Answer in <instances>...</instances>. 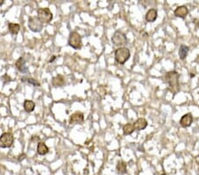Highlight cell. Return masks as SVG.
Returning a JSON list of instances; mask_svg holds the SVG:
<instances>
[{"label":"cell","instance_id":"cell-3","mask_svg":"<svg viewBox=\"0 0 199 175\" xmlns=\"http://www.w3.org/2000/svg\"><path fill=\"white\" fill-rule=\"evenodd\" d=\"M37 18L41 20L42 23H50L51 20H52L53 18V15L51 14V10L49 8H40L38 9V12H37Z\"/></svg>","mask_w":199,"mask_h":175},{"label":"cell","instance_id":"cell-25","mask_svg":"<svg viewBox=\"0 0 199 175\" xmlns=\"http://www.w3.org/2000/svg\"><path fill=\"white\" fill-rule=\"evenodd\" d=\"M162 175H166V173H163V174H162Z\"/></svg>","mask_w":199,"mask_h":175},{"label":"cell","instance_id":"cell-18","mask_svg":"<svg viewBox=\"0 0 199 175\" xmlns=\"http://www.w3.org/2000/svg\"><path fill=\"white\" fill-rule=\"evenodd\" d=\"M35 107H36V104L35 103L31 100H26L24 102V109L27 112H31L35 110Z\"/></svg>","mask_w":199,"mask_h":175},{"label":"cell","instance_id":"cell-12","mask_svg":"<svg viewBox=\"0 0 199 175\" xmlns=\"http://www.w3.org/2000/svg\"><path fill=\"white\" fill-rule=\"evenodd\" d=\"M157 18V12L156 9H150L145 15V19L148 22H154Z\"/></svg>","mask_w":199,"mask_h":175},{"label":"cell","instance_id":"cell-23","mask_svg":"<svg viewBox=\"0 0 199 175\" xmlns=\"http://www.w3.org/2000/svg\"><path fill=\"white\" fill-rule=\"evenodd\" d=\"M55 59H56V56H52L51 58L50 59V61H49V62H50V63H51V62H52V61H54Z\"/></svg>","mask_w":199,"mask_h":175},{"label":"cell","instance_id":"cell-9","mask_svg":"<svg viewBox=\"0 0 199 175\" xmlns=\"http://www.w3.org/2000/svg\"><path fill=\"white\" fill-rule=\"evenodd\" d=\"M193 122V117L190 113H187L182 117L181 120H180V124L182 127H188L191 126Z\"/></svg>","mask_w":199,"mask_h":175},{"label":"cell","instance_id":"cell-5","mask_svg":"<svg viewBox=\"0 0 199 175\" xmlns=\"http://www.w3.org/2000/svg\"><path fill=\"white\" fill-rule=\"evenodd\" d=\"M68 44L73 49H81L82 47V37L79 35V33L73 31L70 33L69 35V39H68Z\"/></svg>","mask_w":199,"mask_h":175},{"label":"cell","instance_id":"cell-1","mask_svg":"<svg viewBox=\"0 0 199 175\" xmlns=\"http://www.w3.org/2000/svg\"><path fill=\"white\" fill-rule=\"evenodd\" d=\"M179 78H180V74L176 71H171L165 74L164 81L168 85L169 89L173 94H176L180 89Z\"/></svg>","mask_w":199,"mask_h":175},{"label":"cell","instance_id":"cell-14","mask_svg":"<svg viewBox=\"0 0 199 175\" xmlns=\"http://www.w3.org/2000/svg\"><path fill=\"white\" fill-rule=\"evenodd\" d=\"M65 84V79L62 75L58 74L52 79V85L54 87H62Z\"/></svg>","mask_w":199,"mask_h":175},{"label":"cell","instance_id":"cell-4","mask_svg":"<svg viewBox=\"0 0 199 175\" xmlns=\"http://www.w3.org/2000/svg\"><path fill=\"white\" fill-rule=\"evenodd\" d=\"M112 42L116 46H122L128 44V38L126 35L121 31H116L112 37Z\"/></svg>","mask_w":199,"mask_h":175},{"label":"cell","instance_id":"cell-20","mask_svg":"<svg viewBox=\"0 0 199 175\" xmlns=\"http://www.w3.org/2000/svg\"><path fill=\"white\" fill-rule=\"evenodd\" d=\"M135 128L134 125L128 123V124H126V125L123 127V133H124V134H126V135H129V134H131L133 132L135 131Z\"/></svg>","mask_w":199,"mask_h":175},{"label":"cell","instance_id":"cell-7","mask_svg":"<svg viewBox=\"0 0 199 175\" xmlns=\"http://www.w3.org/2000/svg\"><path fill=\"white\" fill-rule=\"evenodd\" d=\"M29 28L33 32H41L43 29V23L37 17H31L29 20Z\"/></svg>","mask_w":199,"mask_h":175},{"label":"cell","instance_id":"cell-19","mask_svg":"<svg viewBox=\"0 0 199 175\" xmlns=\"http://www.w3.org/2000/svg\"><path fill=\"white\" fill-rule=\"evenodd\" d=\"M8 27H9V31L12 35H17L20 29V26L17 23H9Z\"/></svg>","mask_w":199,"mask_h":175},{"label":"cell","instance_id":"cell-24","mask_svg":"<svg viewBox=\"0 0 199 175\" xmlns=\"http://www.w3.org/2000/svg\"><path fill=\"white\" fill-rule=\"evenodd\" d=\"M4 3H5V1H4V0H0V5H2Z\"/></svg>","mask_w":199,"mask_h":175},{"label":"cell","instance_id":"cell-11","mask_svg":"<svg viewBox=\"0 0 199 175\" xmlns=\"http://www.w3.org/2000/svg\"><path fill=\"white\" fill-rule=\"evenodd\" d=\"M188 10L185 5L178 6L174 10V15L176 17H179V18H185L188 15Z\"/></svg>","mask_w":199,"mask_h":175},{"label":"cell","instance_id":"cell-21","mask_svg":"<svg viewBox=\"0 0 199 175\" xmlns=\"http://www.w3.org/2000/svg\"><path fill=\"white\" fill-rule=\"evenodd\" d=\"M27 79V78H26ZM27 81L29 82V84H32V85H34V86H36V87H39L40 86V83L37 81H36L35 79H33V78H28L27 79Z\"/></svg>","mask_w":199,"mask_h":175},{"label":"cell","instance_id":"cell-22","mask_svg":"<svg viewBox=\"0 0 199 175\" xmlns=\"http://www.w3.org/2000/svg\"><path fill=\"white\" fill-rule=\"evenodd\" d=\"M20 158H19V161H21V159H24V158H25L26 155H25V154H23V155H20Z\"/></svg>","mask_w":199,"mask_h":175},{"label":"cell","instance_id":"cell-17","mask_svg":"<svg viewBox=\"0 0 199 175\" xmlns=\"http://www.w3.org/2000/svg\"><path fill=\"white\" fill-rule=\"evenodd\" d=\"M49 152V148L46 146L44 143H39L37 145V153L39 155H45Z\"/></svg>","mask_w":199,"mask_h":175},{"label":"cell","instance_id":"cell-8","mask_svg":"<svg viewBox=\"0 0 199 175\" xmlns=\"http://www.w3.org/2000/svg\"><path fill=\"white\" fill-rule=\"evenodd\" d=\"M84 120V116L82 112H76L73 114H72L69 118V123L70 124H77V123H82Z\"/></svg>","mask_w":199,"mask_h":175},{"label":"cell","instance_id":"cell-6","mask_svg":"<svg viewBox=\"0 0 199 175\" xmlns=\"http://www.w3.org/2000/svg\"><path fill=\"white\" fill-rule=\"evenodd\" d=\"M14 138L11 133H5L0 136V147L9 148L14 144Z\"/></svg>","mask_w":199,"mask_h":175},{"label":"cell","instance_id":"cell-13","mask_svg":"<svg viewBox=\"0 0 199 175\" xmlns=\"http://www.w3.org/2000/svg\"><path fill=\"white\" fill-rule=\"evenodd\" d=\"M147 125H148L147 120H146L145 118H138V119L135 122L134 127H135V128L137 129V130H143V129L146 128Z\"/></svg>","mask_w":199,"mask_h":175},{"label":"cell","instance_id":"cell-10","mask_svg":"<svg viewBox=\"0 0 199 175\" xmlns=\"http://www.w3.org/2000/svg\"><path fill=\"white\" fill-rule=\"evenodd\" d=\"M15 66L20 73H27L28 72V66H26V61L23 57H20L16 61Z\"/></svg>","mask_w":199,"mask_h":175},{"label":"cell","instance_id":"cell-16","mask_svg":"<svg viewBox=\"0 0 199 175\" xmlns=\"http://www.w3.org/2000/svg\"><path fill=\"white\" fill-rule=\"evenodd\" d=\"M188 51H189V48L186 45H181L180 46V49H179V56H180V58L182 60H183L186 58L188 53Z\"/></svg>","mask_w":199,"mask_h":175},{"label":"cell","instance_id":"cell-2","mask_svg":"<svg viewBox=\"0 0 199 175\" xmlns=\"http://www.w3.org/2000/svg\"><path fill=\"white\" fill-rule=\"evenodd\" d=\"M129 58H130V51L128 48L121 47L115 51V60L120 65L125 64L129 59Z\"/></svg>","mask_w":199,"mask_h":175},{"label":"cell","instance_id":"cell-15","mask_svg":"<svg viewBox=\"0 0 199 175\" xmlns=\"http://www.w3.org/2000/svg\"><path fill=\"white\" fill-rule=\"evenodd\" d=\"M116 169L120 174H125L127 173V164L124 161H119L117 164Z\"/></svg>","mask_w":199,"mask_h":175}]
</instances>
